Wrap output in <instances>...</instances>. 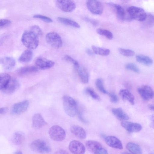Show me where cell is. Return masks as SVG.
Listing matches in <instances>:
<instances>
[{
	"mask_svg": "<svg viewBox=\"0 0 154 154\" xmlns=\"http://www.w3.org/2000/svg\"><path fill=\"white\" fill-rule=\"evenodd\" d=\"M21 41L23 44L30 49L36 48L39 43V37L29 29L24 32Z\"/></svg>",
	"mask_w": 154,
	"mask_h": 154,
	"instance_id": "cell-1",
	"label": "cell"
},
{
	"mask_svg": "<svg viewBox=\"0 0 154 154\" xmlns=\"http://www.w3.org/2000/svg\"><path fill=\"white\" fill-rule=\"evenodd\" d=\"M63 103L66 113L70 117H74L77 113L78 108L75 101L72 97L65 95L63 97Z\"/></svg>",
	"mask_w": 154,
	"mask_h": 154,
	"instance_id": "cell-2",
	"label": "cell"
},
{
	"mask_svg": "<svg viewBox=\"0 0 154 154\" xmlns=\"http://www.w3.org/2000/svg\"><path fill=\"white\" fill-rule=\"evenodd\" d=\"M30 146L33 151L42 154L48 153L51 150L49 144L45 140L41 139L33 141L31 143Z\"/></svg>",
	"mask_w": 154,
	"mask_h": 154,
	"instance_id": "cell-3",
	"label": "cell"
},
{
	"mask_svg": "<svg viewBox=\"0 0 154 154\" xmlns=\"http://www.w3.org/2000/svg\"><path fill=\"white\" fill-rule=\"evenodd\" d=\"M127 11L131 18L139 21H144L146 17V12L140 7L131 6L128 8Z\"/></svg>",
	"mask_w": 154,
	"mask_h": 154,
	"instance_id": "cell-4",
	"label": "cell"
},
{
	"mask_svg": "<svg viewBox=\"0 0 154 154\" xmlns=\"http://www.w3.org/2000/svg\"><path fill=\"white\" fill-rule=\"evenodd\" d=\"M48 134L50 137L56 141H61L64 140L66 133L64 130L58 125H54L49 129Z\"/></svg>",
	"mask_w": 154,
	"mask_h": 154,
	"instance_id": "cell-5",
	"label": "cell"
},
{
	"mask_svg": "<svg viewBox=\"0 0 154 154\" xmlns=\"http://www.w3.org/2000/svg\"><path fill=\"white\" fill-rule=\"evenodd\" d=\"M47 42L52 47L59 48L62 45V41L60 36L55 32H50L48 33L45 36Z\"/></svg>",
	"mask_w": 154,
	"mask_h": 154,
	"instance_id": "cell-6",
	"label": "cell"
},
{
	"mask_svg": "<svg viewBox=\"0 0 154 154\" xmlns=\"http://www.w3.org/2000/svg\"><path fill=\"white\" fill-rule=\"evenodd\" d=\"M86 5L89 11L93 14L100 15L103 12V4L99 1L87 0L86 2Z\"/></svg>",
	"mask_w": 154,
	"mask_h": 154,
	"instance_id": "cell-7",
	"label": "cell"
},
{
	"mask_svg": "<svg viewBox=\"0 0 154 154\" xmlns=\"http://www.w3.org/2000/svg\"><path fill=\"white\" fill-rule=\"evenodd\" d=\"M55 3L58 8L65 12H72L76 8L75 3L72 0H57Z\"/></svg>",
	"mask_w": 154,
	"mask_h": 154,
	"instance_id": "cell-8",
	"label": "cell"
},
{
	"mask_svg": "<svg viewBox=\"0 0 154 154\" xmlns=\"http://www.w3.org/2000/svg\"><path fill=\"white\" fill-rule=\"evenodd\" d=\"M69 149L73 154H84L85 152L84 145L80 142L76 140L70 142Z\"/></svg>",
	"mask_w": 154,
	"mask_h": 154,
	"instance_id": "cell-9",
	"label": "cell"
},
{
	"mask_svg": "<svg viewBox=\"0 0 154 154\" xmlns=\"http://www.w3.org/2000/svg\"><path fill=\"white\" fill-rule=\"evenodd\" d=\"M138 93L143 99L149 100L153 96V91L152 88L148 85H144L139 87L137 89Z\"/></svg>",
	"mask_w": 154,
	"mask_h": 154,
	"instance_id": "cell-10",
	"label": "cell"
},
{
	"mask_svg": "<svg viewBox=\"0 0 154 154\" xmlns=\"http://www.w3.org/2000/svg\"><path fill=\"white\" fill-rule=\"evenodd\" d=\"M29 102L25 100L14 104L12 108V112L16 114H20L25 112L29 106Z\"/></svg>",
	"mask_w": 154,
	"mask_h": 154,
	"instance_id": "cell-11",
	"label": "cell"
},
{
	"mask_svg": "<svg viewBox=\"0 0 154 154\" xmlns=\"http://www.w3.org/2000/svg\"><path fill=\"white\" fill-rule=\"evenodd\" d=\"M19 86V83L18 81L15 79L11 78L7 84L2 91L4 94H10L14 92Z\"/></svg>",
	"mask_w": 154,
	"mask_h": 154,
	"instance_id": "cell-12",
	"label": "cell"
},
{
	"mask_svg": "<svg viewBox=\"0 0 154 154\" xmlns=\"http://www.w3.org/2000/svg\"><path fill=\"white\" fill-rule=\"evenodd\" d=\"M35 64L38 69L45 70L49 69L53 66L55 63L51 60L40 57L36 60Z\"/></svg>",
	"mask_w": 154,
	"mask_h": 154,
	"instance_id": "cell-13",
	"label": "cell"
},
{
	"mask_svg": "<svg viewBox=\"0 0 154 154\" xmlns=\"http://www.w3.org/2000/svg\"><path fill=\"white\" fill-rule=\"evenodd\" d=\"M121 125L127 131L131 132H139L142 128L141 125L139 124L128 121L122 122Z\"/></svg>",
	"mask_w": 154,
	"mask_h": 154,
	"instance_id": "cell-14",
	"label": "cell"
},
{
	"mask_svg": "<svg viewBox=\"0 0 154 154\" xmlns=\"http://www.w3.org/2000/svg\"><path fill=\"white\" fill-rule=\"evenodd\" d=\"M105 140L106 144L110 147L119 149H122L123 148L121 141L116 137L107 136L105 138Z\"/></svg>",
	"mask_w": 154,
	"mask_h": 154,
	"instance_id": "cell-15",
	"label": "cell"
},
{
	"mask_svg": "<svg viewBox=\"0 0 154 154\" xmlns=\"http://www.w3.org/2000/svg\"><path fill=\"white\" fill-rule=\"evenodd\" d=\"M32 125L35 129H39L46 125L42 115L40 113H36L33 116L32 120Z\"/></svg>",
	"mask_w": 154,
	"mask_h": 154,
	"instance_id": "cell-16",
	"label": "cell"
},
{
	"mask_svg": "<svg viewBox=\"0 0 154 154\" xmlns=\"http://www.w3.org/2000/svg\"><path fill=\"white\" fill-rule=\"evenodd\" d=\"M116 13L117 17L121 20H123L125 16L124 9L120 5L112 2L108 3Z\"/></svg>",
	"mask_w": 154,
	"mask_h": 154,
	"instance_id": "cell-17",
	"label": "cell"
},
{
	"mask_svg": "<svg viewBox=\"0 0 154 154\" xmlns=\"http://www.w3.org/2000/svg\"><path fill=\"white\" fill-rule=\"evenodd\" d=\"M1 63L3 68L5 70H10L15 66L16 61L13 57H6L2 59Z\"/></svg>",
	"mask_w": 154,
	"mask_h": 154,
	"instance_id": "cell-18",
	"label": "cell"
},
{
	"mask_svg": "<svg viewBox=\"0 0 154 154\" xmlns=\"http://www.w3.org/2000/svg\"><path fill=\"white\" fill-rule=\"evenodd\" d=\"M70 130L73 134L79 138L84 139L86 137L85 131L82 127L79 126L73 125L71 127Z\"/></svg>",
	"mask_w": 154,
	"mask_h": 154,
	"instance_id": "cell-19",
	"label": "cell"
},
{
	"mask_svg": "<svg viewBox=\"0 0 154 154\" xmlns=\"http://www.w3.org/2000/svg\"><path fill=\"white\" fill-rule=\"evenodd\" d=\"M119 94L122 99L128 101L132 105L134 104V97L129 90L127 89H122L120 90Z\"/></svg>",
	"mask_w": 154,
	"mask_h": 154,
	"instance_id": "cell-20",
	"label": "cell"
},
{
	"mask_svg": "<svg viewBox=\"0 0 154 154\" xmlns=\"http://www.w3.org/2000/svg\"><path fill=\"white\" fill-rule=\"evenodd\" d=\"M112 112L116 117L119 120L125 121L129 119L128 115L121 108L113 109Z\"/></svg>",
	"mask_w": 154,
	"mask_h": 154,
	"instance_id": "cell-21",
	"label": "cell"
},
{
	"mask_svg": "<svg viewBox=\"0 0 154 154\" xmlns=\"http://www.w3.org/2000/svg\"><path fill=\"white\" fill-rule=\"evenodd\" d=\"M25 138V134L21 131L15 132L13 134L12 141L13 143L16 145H20L24 141Z\"/></svg>",
	"mask_w": 154,
	"mask_h": 154,
	"instance_id": "cell-22",
	"label": "cell"
},
{
	"mask_svg": "<svg viewBox=\"0 0 154 154\" xmlns=\"http://www.w3.org/2000/svg\"><path fill=\"white\" fill-rule=\"evenodd\" d=\"M75 69L77 71L82 82L85 84L88 83L89 75L87 70L85 68L80 66Z\"/></svg>",
	"mask_w": 154,
	"mask_h": 154,
	"instance_id": "cell-23",
	"label": "cell"
},
{
	"mask_svg": "<svg viewBox=\"0 0 154 154\" xmlns=\"http://www.w3.org/2000/svg\"><path fill=\"white\" fill-rule=\"evenodd\" d=\"M85 146L89 151L93 153L97 149L102 147L100 143L93 140L87 141L85 143Z\"/></svg>",
	"mask_w": 154,
	"mask_h": 154,
	"instance_id": "cell-24",
	"label": "cell"
},
{
	"mask_svg": "<svg viewBox=\"0 0 154 154\" xmlns=\"http://www.w3.org/2000/svg\"><path fill=\"white\" fill-rule=\"evenodd\" d=\"M33 56V52L29 49L25 50L19 58L18 60L21 62L27 63L32 59Z\"/></svg>",
	"mask_w": 154,
	"mask_h": 154,
	"instance_id": "cell-25",
	"label": "cell"
},
{
	"mask_svg": "<svg viewBox=\"0 0 154 154\" xmlns=\"http://www.w3.org/2000/svg\"><path fill=\"white\" fill-rule=\"evenodd\" d=\"M127 149L132 154H142L140 147L133 142H129L126 145Z\"/></svg>",
	"mask_w": 154,
	"mask_h": 154,
	"instance_id": "cell-26",
	"label": "cell"
},
{
	"mask_svg": "<svg viewBox=\"0 0 154 154\" xmlns=\"http://www.w3.org/2000/svg\"><path fill=\"white\" fill-rule=\"evenodd\" d=\"M38 70V69L36 66H27L19 68L17 70V72L19 74L23 75L37 72Z\"/></svg>",
	"mask_w": 154,
	"mask_h": 154,
	"instance_id": "cell-27",
	"label": "cell"
},
{
	"mask_svg": "<svg viewBox=\"0 0 154 154\" xmlns=\"http://www.w3.org/2000/svg\"><path fill=\"white\" fill-rule=\"evenodd\" d=\"M137 61L139 63L146 66H150L153 62L152 59L149 57L142 54H138L136 56Z\"/></svg>",
	"mask_w": 154,
	"mask_h": 154,
	"instance_id": "cell-28",
	"label": "cell"
},
{
	"mask_svg": "<svg viewBox=\"0 0 154 154\" xmlns=\"http://www.w3.org/2000/svg\"><path fill=\"white\" fill-rule=\"evenodd\" d=\"M57 20L59 22L66 25L77 28H80V26L78 23L70 19L65 17H58L57 18Z\"/></svg>",
	"mask_w": 154,
	"mask_h": 154,
	"instance_id": "cell-29",
	"label": "cell"
},
{
	"mask_svg": "<svg viewBox=\"0 0 154 154\" xmlns=\"http://www.w3.org/2000/svg\"><path fill=\"white\" fill-rule=\"evenodd\" d=\"M91 47L93 53L97 54L106 56L108 55L110 53V50L108 49L94 45H92Z\"/></svg>",
	"mask_w": 154,
	"mask_h": 154,
	"instance_id": "cell-30",
	"label": "cell"
},
{
	"mask_svg": "<svg viewBox=\"0 0 154 154\" xmlns=\"http://www.w3.org/2000/svg\"><path fill=\"white\" fill-rule=\"evenodd\" d=\"M11 78L7 73H0V90H2L5 87Z\"/></svg>",
	"mask_w": 154,
	"mask_h": 154,
	"instance_id": "cell-31",
	"label": "cell"
},
{
	"mask_svg": "<svg viewBox=\"0 0 154 154\" xmlns=\"http://www.w3.org/2000/svg\"><path fill=\"white\" fill-rule=\"evenodd\" d=\"M97 32L99 35L104 36L109 39H111L113 38V34L110 31L102 28L98 29Z\"/></svg>",
	"mask_w": 154,
	"mask_h": 154,
	"instance_id": "cell-32",
	"label": "cell"
},
{
	"mask_svg": "<svg viewBox=\"0 0 154 154\" xmlns=\"http://www.w3.org/2000/svg\"><path fill=\"white\" fill-rule=\"evenodd\" d=\"M96 85L97 89L101 92L104 94L108 93L103 84V80L101 78H98L96 81Z\"/></svg>",
	"mask_w": 154,
	"mask_h": 154,
	"instance_id": "cell-33",
	"label": "cell"
},
{
	"mask_svg": "<svg viewBox=\"0 0 154 154\" xmlns=\"http://www.w3.org/2000/svg\"><path fill=\"white\" fill-rule=\"evenodd\" d=\"M119 51L121 54L127 57L133 56L135 54V52L132 50L122 48L119 49Z\"/></svg>",
	"mask_w": 154,
	"mask_h": 154,
	"instance_id": "cell-34",
	"label": "cell"
},
{
	"mask_svg": "<svg viewBox=\"0 0 154 154\" xmlns=\"http://www.w3.org/2000/svg\"><path fill=\"white\" fill-rule=\"evenodd\" d=\"M85 91L94 99L98 100H100V98L99 96L92 88H88L86 89Z\"/></svg>",
	"mask_w": 154,
	"mask_h": 154,
	"instance_id": "cell-35",
	"label": "cell"
},
{
	"mask_svg": "<svg viewBox=\"0 0 154 154\" xmlns=\"http://www.w3.org/2000/svg\"><path fill=\"white\" fill-rule=\"evenodd\" d=\"M146 21L145 23L148 27H152L154 24V17L153 15L149 14H147L146 17L144 21Z\"/></svg>",
	"mask_w": 154,
	"mask_h": 154,
	"instance_id": "cell-36",
	"label": "cell"
},
{
	"mask_svg": "<svg viewBox=\"0 0 154 154\" xmlns=\"http://www.w3.org/2000/svg\"><path fill=\"white\" fill-rule=\"evenodd\" d=\"M33 17L34 18L39 19L47 23H50L53 22V20L51 18L44 15L36 14L34 15Z\"/></svg>",
	"mask_w": 154,
	"mask_h": 154,
	"instance_id": "cell-37",
	"label": "cell"
},
{
	"mask_svg": "<svg viewBox=\"0 0 154 154\" xmlns=\"http://www.w3.org/2000/svg\"><path fill=\"white\" fill-rule=\"evenodd\" d=\"M126 69L130 70L136 73H139L140 70L138 67L134 64L132 63H127L125 66Z\"/></svg>",
	"mask_w": 154,
	"mask_h": 154,
	"instance_id": "cell-38",
	"label": "cell"
},
{
	"mask_svg": "<svg viewBox=\"0 0 154 154\" xmlns=\"http://www.w3.org/2000/svg\"><path fill=\"white\" fill-rule=\"evenodd\" d=\"M29 29L39 37L42 35V31L40 27L38 26H33Z\"/></svg>",
	"mask_w": 154,
	"mask_h": 154,
	"instance_id": "cell-39",
	"label": "cell"
},
{
	"mask_svg": "<svg viewBox=\"0 0 154 154\" xmlns=\"http://www.w3.org/2000/svg\"><path fill=\"white\" fill-rule=\"evenodd\" d=\"M64 59L73 64L75 68H77L80 66L78 62L73 58L69 55H66L64 58Z\"/></svg>",
	"mask_w": 154,
	"mask_h": 154,
	"instance_id": "cell-40",
	"label": "cell"
},
{
	"mask_svg": "<svg viewBox=\"0 0 154 154\" xmlns=\"http://www.w3.org/2000/svg\"><path fill=\"white\" fill-rule=\"evenodd\" d=\"M11 23L10 20L8 19H0V29L9 25Z\"/></svg>",
	"mask_w": 154,
	"mask_h": 154,
	"instance_id": "cell-41",
	"label": "cell"
},
{
	"mask_svg": "<svg viewBox=\"0 0 154 154\" xmlns=\"http://www.w3.org/2000/svg\"><path fill=\"white\" fill-rule=\"evenodd\" d=\"M77 113L78 114V118L80 121L85 123L88 122V121L84 118L83 116L82 112L81 110L77 108Z\"/></svg>",
	"mask_w": 154,
	"mask_h": 154,
	"instance_id": "cell-42",
	"label": "cell"
},
{
	"mask_svg": "<svg viewBox=\"0 0 154 154\" xmlns=\"http://www.w3.org/2000/svg\"><path fill=\"white\" fill-rule=\"evenodd\" d=\"M111 101L113 103H116L118 102V99L117 96L114 93H109Z\"/></svg>",
	"mask_w": 154,
	"mask_h": 154,
	"instance_id": "cell-43",
	"label": "cell"
},
{
	"mask_svg": "<svg viewBox=\"0 0 154 154\" xmlns=\"http://www.w3.org/2000/svg\"><path fill=\"white\" fill-rule=\"evenodd\" d=\"M94 154H108L107 150L102 147L97 149Z\"/></svg>",
	"mask_w": 154,
	"mask_h": 154,
	"instance_id": "cell-44",
	"label": "cell"
},
{
	"mask_svg": "<svg viewBox=\"0 0 154 154\" xmlns=\"http://www.w3.org/2000/svg\"><path fill=\"white\" fill-rule=\"evenodd\" d=\"M84 19L85 21L90 23L94 26L97 25V22L94 19L87 17H85Z\"/></svg>",
	"mask_w": 154,
	"mask_h": 154,
	"instance_id": "cell-45",
	"label": "cell"
},
{
	"mask_svg": "<svg viewBox=\"0 0 154 154\" xmlns=\"http://www.w3.org/2000/svg\"><path fill=\"white\" fill-rule=\"evenodd\" d=\"M54 154H69L67 151L63 149L57 150Z\"/></svg>",
	"mask_w": 154,
	"mask_h": 154,
	"instance_id": "cell-46",
	"label": "cell"
},
{
	"mask_svg": "<svg viewBox=\"0 0 154 154\" xmlns=\"http://www.w3.org/2000/svg\"><path fill=\"white\" fill-rule=\"evenodd\" d=\"M7 107H2L0 108V114H3L6 112L7 110Z\"/></svg>",
	"mask_w": 154,
	"mask_h": 154,
	"instance_id": "cell-47",
	"label": "cell"
},
{
	"mask_svg": "<svg viewBox=\"0 0 154 154\" xmlns=\"http://www.w3.org/2000/svg\"><path fill=\"white\" fill-rule=\"evenodd\" d=\"M87 53L90 55H92L93 54V52L90 49L88 48L86 50Z\"/></svg>",
	"mask_w": 154,
	"mask_h": 154,
	"instance_id": "cell-48",
	"label": "cell"
},
{
	"mask_svg": "<svg viewBox=\"0 0 154 154\" xmlns=\"http://www.w3.org/2000/svg\"><path fill=\"white\" fill-rule=\"evenodd\" d=\"M14 154H23L22 152L20 151H16Z\"/></svg>",
	"mask_w": 154,
	"mask_h": 154,
	"instance_id": "cell-49",
	"label": "cell"
},
{
	"mask_svg": "<svg viewBox=\"0 0 154 154\" xmlns=\"http://www.w3.org/2000/svg\"><path fill=\"white\" fill-rule=\"evenodd\" d=\"M149 109H150L152 111L154 110V106L153 105H151L149 106Z\"/></svg>",
	"mask_w": 154,
	"mask_h": 154,
	"instance_id": "cell-50",
	"label": "cell"
},
{
	"mask_svg": "<svg viewBox=\"0 0 154 154\" xmlns=\"http://www.w3.org/2000/svg\"><path fill=\"white\" fill-rule=\"evenodd\" d=\"M121 154H131L129 152H122Z\"/></svg>",
	"mask_w": 154,
	"mask_h": 154,
	"instance_id": "cell-51",
	"label": "cell"
}]
</instances>
